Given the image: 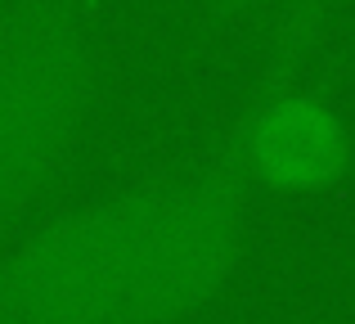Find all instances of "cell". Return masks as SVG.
Segmentation results:
<instances>
[{
    "label": "cell",
    "mask_w": 355,
    "mask_h": 324,
    "mask_svg": "<svg viewBox=\"0 0 355 324\" xmlns=\"http://www.w3.org/2000/svg\"><path fill=\"white\" fill-rule=\"evenodd\" d=\"M104 72V0L0 5V248L68 167Z\"/></svg>",
    "instance_id": "cell-1"
},
{
    "label": "cell",
    "mask_w": 355,
    "mask_h": 324,
    "mask_svg": "<svg viewBox=\"0 0 355 324\" xmlns=\"http://www.w3.org/2000/svg\"><path fill=\"white\" fill-rule=\"evenodd\" d=\"M148 176L0 248V324H144Z\"/></svg>",
    "instance_id": "cell-2"
},
{
    "label": "cell",
    "mask_w": 355,
    "mask_h": 324,
    "mask_svg": "<svg viewBox=\"0 0 355 324\" xmlns=\"http://www.w3.org/2000/svg\"><path fill=\"white\" fill-rule=\"evenodd\" d=\"M252 180L279 189H320L347 167V131L311 95H275L234 126Z\"/></svg>",
    "instance_id": "cell-3"
},
{
    "label": "cell",
    "mask_w": 355,
    "mask_h": 324,
    "mask_svg": "<svg viewBox=\"0 0 355 324\" xmlns=\"http://www.w3.org/2000/svg\"><path fill=\"white\" fill-rule=\"evenodd\" d=\"M0 5H5V0H0Z\"/></svg>",
    "instance_id": "cell-4"
}]
</instances>
